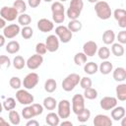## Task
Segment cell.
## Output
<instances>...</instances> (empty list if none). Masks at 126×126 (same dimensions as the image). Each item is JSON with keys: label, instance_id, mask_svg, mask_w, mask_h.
<instances>
[{"label": "cell", "instance_id": "1", "mask_svg": "<svg viewBox=\"0 0 126 126\" xmlns=\"http://www.w3.org/2000/svg\"><path fill=\"white\" fill-rule=\"evenodd\" d=\"M94 11L97 18L100 20H108L112 15L111 8L105 1H97L94 4Z\"/></svg>", "mask_w": 126, "mask_h": 126}, {"label": "cell", "instance_id": "2", "mask_svg": "<svg viewBox=\"0 0 126 126\" xmlns=\"http://www.w3.org/2000/svg\"><path fill=\"white\" fill-rule=\"evenodd\" d=\"M80 75L79 74H76V73H72V74H69L62 82V89L65 91V92H71L75 89V87L79 84L80 82Z\"/></svg>", "mask_w": 126, "mask_h": 126}, {"label": "cell", "instance_id": "3", "mask_svg": "<svg viewBox=\"0 0 126 126\" xmlns=\"http://www.w3.org/2000/svg\"><path fill=\"white\" fill-rule=\"evenodd\" d=\"M55 34L58 37V39L63 43H68L73 37V32L67 27L62 25L58 26L55 29Z\"/></svg>", "mask_w": 126, "mask_h": 126}, {"label": "cell", "instance_id": "4", "mask_svg": "<svg viewBox=\"0 0 126 126\" xmlns=\"http://www.w3.org/2000/svg\"><path fill=\"white\" fill-rule=\"evenodd\" d=\"M16 99L18 100V102H20L23 105H30L33 102L34 97L27 90L19 89L16 93Z\"/></svg>", "mask_w": 126, "mask_h": 126}, {"label": "cell", "instance_id": "5", "mask_svg": "<svg viewBox=\"0 0 126 126\" xmlns=\"http://www.w3.org/2000/svg\"><path fill=\"white\" fill-rule=\"evenodd\" d=\"M57 114L60 118L66 119L71 114V103L68 99H61L57 103Z\"/></svg>", "mask_w": 126, "mask_h": 126}, {"label": "cell", "instance_id": "6", "mask_svg": "<svg viewBox=\"0 0 126 126\" xmlns=\"http://www.w3.org/2000/svg\"><path fill=\"white\" fill-rule=\"evenodd\" d=\"M0 16L1 18H3L6 22H13L15 21L18 16H19V13L18 11L16 10V8H14L13 6L12 7H8V6H4L1 8L0 10Z\"/></svg>", "mask_w": 126, "mask_h": 126}, {"label": "cell", "instance_id": "7", "mask_svg": "<svg viewBox=\"0 0 126 126\" xmlns=\"http://www.w3.org/2000/svg\"><path fill=\"white\" fill-rule=\"evenodd\" d=\"M38 81H39L38 75L34 72H32V73H29L24 78V81L22 82V84L26 90H32L38 84Z\"/></svg>", "mask_w": 126, "mask_h": 126}, {"label": "cell", "instance_id": "8", "mask_svg": "<svg viewBox=\"0 0 126 126\" xmlns=\"http://www.w3.org/2000/svg\"><path fill=\"white\" fill-rule=\"evenodd\" d=\"M85 108V97L83 94H76L72 97V111L75 114L80 113Z\"/></svg>", "mask_w": 126, "mask_h": 126}, {"label": "cell", "instance_id": "9", "mask_svg": "<svg viewBox=\"0 0 126 126\" xmlns=\"http://www.w3.org/2000/svg\"><path fill=\"white\" fill-rule=\"evenodd\" d=\"M43 62V57L42 55H39L37 53L32 55L29 57V59L26 61V65L30 70H35L37 69Z\"/></svg>", "mask_w": 126, "mask_h": 126}, {"label": "cell", "instance_id": "10", "mask_svg": "<svg viewBox=\"0 0 126 126\" xmlns=\"http://www.w3.org/2000/svg\"><path fill=\"white\" fill-rule=\"evenodd\" d=\"M21 32V29H20V26L19 25H16V24H12V25H8L6 26L4 29H3V35L6 37V38H14L16 37Z\"/></svg>", "mask_w": 126, "mask_h": 126}, {"label": "cell", "instance_id": "11", "mask_svg": "<svg viewBox=\"0 0 126 126\" xmlns=\"http://www.w3.org/2000/svg\"><path fill=\"white\" fill-rule=\"evenodd\" d=\"M45 46L47 51L49 52H55L59 48V39L56 36V34H50L45 39Z\"/></svg>", "mask_w": 126, "mask_h": 126}, {"label": "cell", "instance_id": "12", "mask_svg": "<svg viewBox=\"0 0 126 126\" xmlns=\"http://www.w3.org/2000/svg\"><path fill=\"white\" fill-rule=\"evenodd\" d=\"M99 105L103 110H111L117 105V98L114 96H104L100 99Z\"/></svg>", "mask_w": 126, "mask_h": 126}, {"label": "cell", "instance_id": "13", "mask_svg": "<svg viewBox=\"0 0 126 126\" xmlns=\"http://www.w3.org/2000/svg\"><path fill=\"white\" fill-rule=\"evenodd\" d=\"M113 17L118 22V26L120 28L122 29L126 28V11L124 9L121 8L115 9L113 12Z\"/></svg>", "mask_w": 126, "mask_h": 126}, {"label": "cell", "instance_id": "14", "mask_svg": "<svg viewBox=\"0 0 126 126\" xmlns=\"http://www.w3.org/2000/svg\"><path fill=\"white\" fill-rule=\"evenodd\" d=\"M36 26H37V29L41 32H51L54 29L53 22H51L50 20L45 19V18H42V19L38 20Z\"/></svg>", "mask_w": 126, "mask_h": 126}, {"label": "cell", "instance_id": "15", "mask_svg": "<svg viewBox=\"0 0 126 126\" xmlns=\"http://www.w3.org/2000/svg\"><path fill=\"white\" fill-rule=\"evenodd\" d=\"M96 51H97V44L94 40H89V41H86L84 43V45H83V52L88 57L94 56L96 53Z\"/></svg>", "mask_w": 126, "mask_h": 126}, {"label": "cell", "instance_id": "16", "mask_svg": "<svg viewBox=\"0 0 126 126\" xmlns=\"http://www.w3.org/2000/svg\"><path fill=\"white\" fill-rule=\"evenodd\" d=\"M93 123L94 126H111L112 120L105 114H97L94 116Z\"/></svg>", "mask_w": 126, "mask_h": 126}, {"label": "cell", "instance_id": "17", "mask_svg": "<svg viewBox=\"0 0 126 126\" xmlns=\"http://www.w3.org/2000/svg\"><path fill=\"white\" fill-rule=\"evenodd\" d=\"M113 73H112V76H113V79L116 81V82H124L125 79H126V70L125 68L123 67H117L115 68L114 70H112Z\"/></svg>", "mask_w": 126, "mask_h": 126}, {"label": "cell", "instance_id": "18", "mask_svg": "<svg viewBox=\"0 0 126 126\" xmlns=\"http://www.w3.org/2000/svg\"><path fill=\"white\" fill-rule=\"evenodd\" d=\"M125 116V108L123 106H115L111 109V118L115 121L121 120Z\"/></svg>", "mask_w": 126, "mask_h": 126}, {"label": "cell", "instance_id": "19", "mask_svg": "<svg viewBox=\"0 0 126 126\" xmlns=\"http://www.w3.org/2000/svg\"><path fill=\"white\" fill-rule=\"evenodd\" d=\"M112 70H113V65L108 60H103L98 66V71L102 75H108L110 74V72H112Z\"/></svg>", "mask_w": 126, "mask_h": 126}, {"label": "cell", "instance_id": "20", "mask_svg": "<svg viewBox=\"0 0 126 126\" xmlns=\"http://www.w3.org/2000/svg\"><path fill=\"white\" fill-rule=\"evenodd\" d=\"M45 122L49 126H57L60 123V117L55 112H49L45 116Z\"/></svg>", "mask_w": 126, "mask_h": 126}, {"label": "cell", "instance_id": "21", "mask_svg": "<svg viewBox=\"0 0 126 126\" xmlns=\"http://www.w3.org/2000/svg\"><path fill=\"white\" fill-rule=\"evenodd\" d=\"M115 92H116V98L118 100H120V101L126 100V84H124V83L119 84L116 87Z\"/></svg>", "mask_w": 126, "mask_h": 126}, {"label": "cell", "instance_id": "22", "mask_svg": "<svg viewBox=\"0 0 126 126\" xmlns=\"http://www.w3.org/2000/svg\"><path fill=\"white\" fill-rule=\"evenodd\" d=\"M115 40V33L112 30H106L103 33H102V41L104 44L109 45L112 44Z\"/></svg>", "mask_w": 126, "mask_h": 126}, {"label": "cell", "instance_id": "23", "mask_svg": "<svg viewBox=\"0 0 126 126\" xmlns=\"http://www.w3.org/2000/svg\"><path fill=\"white\" fill-rule=\"evenodd\" d=\"M84 71L88 75H94L98 71V66L96 63L91 61V62H86L84 66Z\"/></svg>", "mask_w": 126, "mask_h": 126}, {"label": "cell", "instance_id": "24", "mask_svg": "<svg viewBox=\"0 0 126 126\" xmlns=\"http://www.w3.org/2000/svg\"><path fill=\"white\" fill-rule=\"evenodd\" d=\"M43 108L47 110H53L57 106V100L52 96H47L43 99Z\"/></svg>", "mask_w": 126, "mask_h": 126}, {"label": "cell", "instance_id": "25", "mask_svg": "<svg viewBox=\"0 0 126 126\" xmlns=\"http://www.w3.org/2000/svg\"><path fill=\"white\" fill-rule=\"evenodd\" d=\"M20 50V43L17 40H11L6 45V51L9 54H16Z\"/></svg>", "mask_w": 126, "mask_h": 126}, {"label": "cell", "instance_id": "26", "mask_svg": "<svg viewBox=\"0 0 126 126\" xmlns=\"http://www.w3.org/2000/svg\"><path fill=\"white\" fill-rule=\"evenodd\" d=\"M67 28L72 32H78L82 30L83 25L82 23L77 19V20H70V22L68 23Z\"/></svg>", "mask_w": 126, "mask_h": 126}, {"label": "cell", "instance_id": "27", "mask_svg": "<svg viewBox=\"0 0 126 126\" xmlns=\"http://www.w3.org/2000/svg\"><path fill=\"white\" fill-rule=\"evenodd\" d=\"M124 46L123 44L117 42V43H112V46H111V52L113 55L117 56V57H121L124 55Z\"/></svg>", "mask_w": 126, "mask_h": 126}, {"label": "cell", "instance_id": "28", "mask_svg": "<svg viewBox=\"0 0 126 126\" xmlns=\"http://www.w3.org/2000/svg\"><path fill=\"white\" fill-rule=\"evenodd\" d=\"M76 115H77V120L79 122L85 123V122H87L90 119V117H91V111H90V109H88V108L85 107L80 113H78Z\"/></svg>", "mask_w": 126, "mask_h": 126}, {"label": "cell", "instance_id": "29", "mask_svg": "<svg viewBox=\"0 0 126 126\" xmlns=\"http://www.w3.org/2000/svg\"><path fill=\"white\" fill-rule=\"evenodd\" d=\"M9 121L12 125H19L21 122V116L18 111L12 109L9 111Z\"/></svg>", "mask_w": 126, "mask_h": 126}, {"label": "cell", "instance_id": "30", "mask_svg": "<svg viewBox=\"0 0 126 126\" xmlns=\"http://www.w3.org/2000/svg\"><path fill=\"white\" fill-rule=\"evenodd\" d=\"M18 23L20 25H22L23 27H26V26H29L31 23H32V18L29 14H26V13H22L18 16Z\"/></svg>", "mask_w": 126, "mask_h": 126}, {"label": "cell", "instance_id": "31", "mask_svg": "<svg viewBox=\"0 0 126 126\" xmlns=\"http://www.w3.org/2000/svg\"><path fill=\"white\" fill-rule=\"evenodd\" d=\"M13 66L17 70H22L26 66V61H25L24 57L21 56V55H17L13 59Z\"/></svg>", "mask_w": 126, "mask_h": 126}, {"label": "cell", "instance_id": "32", "mask_svg": "<svg viewBox=\"0 0 126 126\" xmlns=\"http://www.w3.org/2000/svg\"><path fill=\"white\" fill-rule=\"evenodd\" d=\"M57 89V83L54 79H47L44 83V90L47 93H53Z\"/></svg>", "mask_w": 126, "mask_h": 126}, {"label": "cell", "instance_id": "33", "mask_svg": "<svg viewBox=\"0 0 126 126\" xmlns=\"http://www.w3.org/2000/svg\"><path fill=\"white\" fill-rule=\"evenodd\" d=\"M87 59H88V56L84 53V52H78L75 54L74 56V62L76 65L78 66H81V65H84L86 62H87Z\"/></svg>", "mask_w": 126, "mask_h": 126}, {"label": "cell", "instance_id": "34", "mask_svg": "<svg viewBox=\"0 0 126 126\" xmlns=\"http://www.w3.org/2000/svg\"><path fill=\"white\" fill-rule=\"evenodd\" d=\"M84 97L87 98V99H95L97 97V91L94 88H88V89H85V92H84Z\"/></svg>", "mask_w": 126, "mask_h": 126}, {"label": "cell", "instance_id": "35", "mask_svg": "<svg viewBox=\"0 0 126 126\" xmlns=\"http://www.w3.org/2000/svg\"><path fill=\"white\" fill-rule=\"evenodd\" d=\"M51 12L52 14H61V13H65V9H64V5L59 2H53L51 5Z\"/></svg>", "mask_w": 126, "mask_h": 126}, {"label": "cell", "instance_id": "36", "mask_svg": "<svg viewBox=\"0 0 126 126\" xmlns=\"http://www.w3.org/2000/svg\"><path fill=\"white\" fill-rule=\"evenodd\" d=\"M16 107V99L13 97H8L3 101V108L7 111L15 109Z\"/></svg>", "mask_w": 126, "mask_h": 126}, {"label": "cell", "instance_id": "37", "mask_svg": "<svg viewBox=\"0 0 126 126\" xmlns=\"http://www.w3.org/2000/svg\"><path fill=\"white\" fill-rule=\"evenodd\" d=\"M13 7L16 8V10L18 11L19 14L25 13L26 10H27V4H26V2L24 0H16L13 3Z\"/></svg>", "mask_w": 126, "mask_h": 126}, {"label": "cell", "instance_id": "38", "mask_svg": "<svg viewBox=\"0 0 126 126\" xmlns=\"http://www.w3.org/2000/svg\"><path fill=\"white\" fill-rule=\"evenodd\" d=\"M96 52H97L98 57H99L100 59H102V60H107V59L109 58V56H110V50H109V48L106 47V46L100 47L99 49H97Z\"/></svg>", "mask_w": 126, "mask_h": 126}, {"label": "cell", "instance_id": "39", "mask_svg": "<svg viewBox=\"0 0 126 126\" xmlns=\"http://www.w3.org/2000/svg\"><path fill=\"white\" fill-rule=\"evenodd\" d=\"M22 116L25 118V119H32V118H33L35 115H34V113H33V110H32V106H31V104L30 105H27L26 107H24V109H22Z\"/></svg>", "mask_w": 126, "mask_h": 126}, {"label": "cell", "instance_id": "40", "mask_svg": "<svg viewBox=\"0 0 126 126\" xmlns=\"http://www.w3.org/2000/svg\"><path fill=\"white\" fill-rule=\"evenodd\" d=\"M9 85L12 89L14 90H19L21 89V86H22V81L19 77H16V76H13L11 77V79L9 80Z\"/></svg>", "mask_w": 126, "mask_h": 126}, {"label": "cell", "instance_id": "41", "mask_svg": "<svg viewBox=\"0 0 126 126\" xmlns=\"http://www.w3.org/2000/svg\"><path fill=\"white\" fill-rule=\"evenodd\" d=\"M21 34L25 39H30L33 35V30L30 26H26L21 30Z\"/></svg>", "mask_w": 126, "mask_h": 126}, {"label": "cell", "instance_id": "42", "mask_svg": "<svg viewBox=\"0 0 126 126\" xmlns=\"http://www.w3.org/2000/svg\"><path fill=\"white\" fill-rule=\"evenodd\" d=\"M11 66V60L7 55H0V70L7 69Z\"/></svg>", "mask_w": 126, "mask_h": 126}, {"label": "cell", "instance_id": "43", "mask_svg": "<svg viewBox=\"0 0 126 126\" xmlns=\"http://www.w3.org/2000/svg\"><path fill=\"white\" fill-rule=\"evenodd\" d=\"M69 7L82 12V10L84 8V2H83V0H71Z\"/></svg>", "mask_w": 126, "mask_h": 126}, {"label": "cell", "instance_id": "44", "mask_svg": "<svg viewBox=\"0 0 126 126\" xmlns=\"http://www.w3.org/2000/svg\"><path fill=\"white\" fill-rule=\"evenodd\" d=\"M81 15V12L76 10V9H73V8H68L67 10V17L70 19V20H77Z\"/></svg>", "mask_w": 126, "mask_h": 126}, {"label": "cell", "instance_id": "45", "mask_svg": "<svg viewBox=\"0 0 126 126\" xmlns=\"http://www.w3.org/2000/svg\"><path fill=\"white\" fill-rule=\"evenodd\" d=\"M79 84H80L81 88L85 90V89L91 88V87H92V85H93V82H92L91 78H89V77H83V78H81V79H80Z\"/></svg>", "mask_w": 126, "mask_h": 126}, {"label": "cell", "instance_id": "46", "mask_svg": "<svg viewBox=\"0 0 126 126\" xmlns=\"http://www.w3.org/2000/svg\"><path fill=\"white\" fill-rule=\"evenodd\" d=\"M35 52H36L37 54H39V55H44V54L47 52L45 43H43V42H38V43H36V45H35Z\"/></svg>", "mask_w": 126, "mask_h": 126}, {"label": "cell", "instance_id": "47", "mask_svg": "<svg viewBox=\"0 0 126 126\" xmlns=\"http://www.w3.org/2000/svg\"><path fill=\"white\" fill-rule=\"evenodd\" d=\"M31 106H32L35 116H38V115L42 114V112H43V105H41L39 103H32Z\"/></svg>", "mask_w": 126, "mask_h": 126}, {"label": "cell", "instance_id": "48", "mask_svg": "<svg viewBox=\"0 0 126 126\" xmlns=\"http://www.w3.org/2000/svg\"><path fill=\"white\" fill-rule=\"evenodd\" d=\"M52 20L56 24H62L65 20V13L61 14H52Z\"/></svg>", "mask_w": 126, "mask_h": 126}, {"label": "cell", "instance_id": "49", "mask_svg": "<svg viewBox=\"0 0 126 126\" xmlns=\"http://www.w3.org/2000/svg\"><path fill=\"white\" fill-rule=\"evenodd\" d=\"M117 40L121 44H125L126 43V31L125 30H122V31H120L118 32V34H117Z\"/></svg>", "mask_w": 126, "mask_h": 126}, {"label": "cell", "instance_id": "50", "mask_svg": "<svg viewBox=\"0 0 126 126\" xmlns=\"http://www.w3.org/2000/svg\"><path fill=\"white\" fill-rule=\"evenodd\" d=\"M40 2L41 0H28V4L30 7L32 8H36L40 5Z\"/></svg>", "mask_w": 126, "mask_h": 126}, {"label": "cell", "instance_id": "51", "mask_svg": "<svg viewBox=\"0 0 126 126\" xmlns=\"http://www.w3.org/2000/svg\"><path fill=\"white\" fill-rule=\"evenodd\" d=\"M26 125H27V126H38L39 123H38V121L33 120V119L32 118V119H29V121L26 123Z\"/></svg>", "mask_w": 126, "mask_h": 126}, {"label": "cell", "instance_id": "52", "mask_svg": "<svg viewBox=\"0 0 126 126\" xmlns=\"http://www.w3.org/2000/svg\"><path fill=\"white\" fill-rule=\"evenodd\" d=\"M5 41H6V37L3 34H0V47L5 45Z\"/></svg>", "mask_w": 126, "mask_h": 126}, {"label": "cell", "instance_id": "53", "mask_svg": "<svg viewBox=\"0 0 126 126\" xmlns=\"http://www.w3.org/2000/svg\"><path fill=\"white\" fill-rule=\"evenodd\" d=\"M0 126H9V123L3 117H0Z\"/></svg>", "mask_w": 126, "mask_h": 126}, {"label": "cell", "instance_id": "54", "mask_svg": "<svg viewBox=\"0 0 126 126\" xmlns=\"http://www.w3.org/2000/svg\"><path fill=\"white\" fill-rule=\"evenodd\" d=\"M6 27V21L0 17V29H4Z\"/></svg>", "mask_w": 126, "mask_h": 126}, {"label": "cell", "instance_id": "55", "mask_svg": "<svg viewBox=\"0 0 126 126\" xmlns=\"http://www.w3.org/2000/svg\"><path fill=\"white\" fill-rule=\"evenodd\" d=\"M61 126H65V125H69V126H72L73 123L71 121H68V120H65V121H62L61 123H59Z\"/></svg>", "mask_w": 126, "mask_h": 126}, {"label": "cell", "instance_id": "56", "mask_svg": "<svg viewBox=\"0 0 126 126\" xmlns=\"http://www.w3.org/2000/svg\"><path fill=\"white\" fill-rule=\"evenodd\" d=\"M88 1H89L90 3H96L98 0H88Z\"/></svg>", "mask_w": 126, "mask_h": 126}, {"label": "cell", "instance_id": "57", "mask_svg": "<svg viewBox=\"0 0 126 126\" xmlns=\"http://www.w3.org/2000/svg\"><path fill=\"white\" fill-rule=\"evenodd\" d=\"M2 111H3V104L0 102V113H1Z\"/></svg>", "mask_w": 126, "mask_h": 126}, {"label": "cell", "instance_id": "58", "mask_svg": "<svg viewBox=\"0 0 126 126\" xmlns=\"http://www.w3.org/2000/svg\"><path fill=\"white\" fill-rule=\"evenodd\" d=\"M43 1H45V2H51L52 0H43Z\"/></svg>", "mask_w": 126, "mask_h": 126}, {"label": "cell", "instance_id": "59", "mask_svg": "<svg viewBox=\"0 0 126 126\" xmlns=\"http://www.w3.org/2000/svg\"><path fill=\"white\" fill-rule=\"evenodd\" d=\"M65 1H67V0H59V2H65Z\"/></svg>", "mask_w": 126, "mask_h": 126}]
</instances>
